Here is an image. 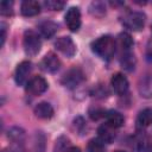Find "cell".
Masks as SVG:
<instances>
[{"label":"cell","instance_id":"obj_1","mask_svg":"<svg viewBox=\"0 0 152 152\" xmlns=\"http://www.w3.org/2000/svg\"><path fill=\"white\" fill-rule=\"evenodd\" d=\"M90 46H91L93 52L96 53L99 57H101L103 59H110L115 53L116 42L112 36L104 34V36L96 38L91 43Z\"/></svg>","mask_w":152,"mask_h":152},{"label":"cell","instance_id":"obj_2","mask_svg":"<svg viewBox=\"0 0 152 152\" xmlns=\"http://www.w3.org/2000/svg\"><path fill=\"white\" fill-rule=\"evenodd\" d=\"M23 46L26 55L36 56L42 49V40L39 34L33 30L25 31L23 37Z\"/></svg>","mask_w":152,"mask_h":152},{"label":"cell","instance_id":"obj_3","mask_svg":"<svg viewBox=\"0 0 152 152\" xmlns=\"http://www.w3.org/2000/svg\"><path fill=\"white\" fill-rule=\"evenodd\" d=\"M146 17L142 12H129L122 18V25L129 31H140L145 26Z\"/></svg>","mask_w":152,"mask_h":152},{"label":"cell","instance_id":"obj_4","mask_svg":"<svg viewBox=\"0 0 152 152\" xmlns=\"http://www.w3.org/2000/svg\"><path fill=\"white\" fill-rule=\"evenodd\" d=\"M83 81H84V74H83V71H82L80 68H76V66L69 69V70L63 75V77H62V80H61L62 84H63L64 87H66V88H70V89L76 88V87L80 86Z\"/></svg>","mask_w":152,"mask_h":152},{"label":"cell","instance_id":"obj_5","mask_svg":"<svg viewBox=\"0 0 152 152\" xmlns=\"http://www.w3.org/2000/svg\"><path fill=\"white\" fill-rule=\"evenodd\" d=\"M32 71V63L30 61H23L17 65L14 72V81L18 86H26L28 82V76Z\"/></svg>","mask_w":152,"mask_h":152},{"label":"cell","instance_id":"obj_6","mask_svg":"<svg viewBox=\"0 0 152 152\" xmlns=\"http://www.w3.org/2000/svg\"><path fill=\"white\" fill-rule=\"evenodd\" d=\"M49 84L48 81L42 76H33L28 80L26 84V91L31 95H40L46 91Z\"/></svg>","mask_w":152,"mask_h":152},{"label":"cell","instance_id":"obj_7","mask_svg":"<svg viewBox=\"0 0 152 152\" xmlns=\"http://www.w3.org/2000/svg\"><path fill=\"white\" fill-rule=\"evenodd\" d=\"M55 48L64 56L71 58L76 53V45L70 37H59L55 42Z\"/></svg>","mask_w":152,"mask_h":152},{"label":"cell","instance_id":"obj_8","mask_svg":"<svg viewBox=\"0 0 152 152\" xmlns=\"http://www.w3.org/2000/svg\"><path fill=\"white\" fill-rule=\"evenodd\" d=\"M65 24L71 32H77L81 27V12L78 7H70L65 14Z\"/></svg>","mask_w":152,"mask_h":152},{"label":"cell","instance_id":"obj_9","mask_svg":"<svg viewBox=\"0 0 152 152\" xmlns=\"http://www.w3.org/2000/svg\"><path fill=\"white\" fill-rule=\"evenodd\" d=\"M110 86L118 95H124L128 90V80L121 72H116L110 78Z\"/></svg>","mask_w":152,"mask_h":152},{"label":"cell","instance_id":"obj_10","mask_svg":"<svg viewBox=\"0 0 152 152\" xmlns=\"http://www.w3.org/2000/svg\"><path fill=\"white\" fill-rule=\"evenodd\" d=\"M40 66L46 72H56L61 68V61L53 52H49L43 57Z\"/></svg>","mask_w":152,"mask_h":152},{"label":"cell","instance_id":"obj_11","mask_svg":"<svg viewBox=\"0 0 152 152\" xmlns=\"http://www.w3.org/2000/svg\"><path fill=\"white\" fill-rule=\"evenodd\" d=\"M20 12L24 17H34L40 12V4L34 0H25L21 2Z\"/></svg>","mask_w":152,"mask_h":152},{"label":"cell","instance_id":"obj_12","mask_svg":"<svg viewBox=\"0 0 152 152\" xmlns=\"http://www.w3.org/2000/svg\"><path fill=\"white\" fill-rule=\"evenodd\" d=\"M38 30L43 38L50 39L51 37H53L56 34V32L58 30V25L52 20H44L38 25Z\"/></svg>","mask_w":152,"mask_h":152},{"label":"cell","instance_id":"obj_13","mask_svg":"<svg viewBox=\"0 0 152 152\" xmlns=\"http://www.w3.org/2000/svg\"><path fill=\"white\" fill-rule=\"evenodd\" d=\"M33 112H34V115L38 119H42V120H49L55 114V110H53L52 106L49 102H39L34 107Z\"/></svg>","mask_w":152,"mask_h":152},{"label":"cell","instance_id":"obj_14","mask_svg":"<svg viewBox=\"0 0 152 152\" xmlns=\"http://www.w3.org/2000/svg\"><path fill=\"white\" fill-rule=\"evenodd\" d=\"M97 134H99V139L104 144H112L115 140V137H116L115 128L110 127L107 124L101 125L97 128Z\"/></svg>","mask_w":152,"mask_h":152},{"label":"cell","instance_id":"obj_15","mask_svg":"<svg viewBox=\"0 0 152 152\" xmlns=\"http://www.w3.org/2000/svg\"><path fill=\"white\" fill-rule=\"evenodd\" d=\"M152 125V108H145L139 112L137 116V128L144 129Z\"/></svg>","mask_w":152,"mask_h":152},{"label":"cell","instance_id":"obj_16","mask_svg":"<svg viewBox=\"0 0 152 152\" xmlns=\"http://www.w3.org/2000/svg\"><path fill=\"white\" fill-rule=\"evenodd\" d=\"M104 118H106V124L109 125L113 128H120L125 122V119H124L122 114L119 113L118 110H108V112H106Z\"/></svg>","mask_w":152,"mask_h":152},{"label":"cell","instance_id":"obj_17","mask_svg":"<svg viewBox=\"0 0 152 152\" xmlns=\"http://www.w3.org/2000/svg\"><path fill=\"white\" fill-rule=\"evenodd\" d=\"M120 64L122 66L124 70L126 71H133L135 69V64H137V59L133 52L131 51H126L122 52L121 58H120Z\"/></svg>","mask_w":152,"mask_h":152},{"label":"cell","instance_id":"obj_18","mask_svg":"<svg viewBox=\"0 0 152 152\" xmlns=\"http://www.w3.org/2000/svg\"><path fill=\"white\" fill-rule=\"evenodd\" d=\"M116 44H118V46L122 50V52H126V51H131V48L133 46L134 42H133L132 37H131L128 33L124 32V33H120V34L118 36V42H116Z\"/></svg>","mask_w":152,"mask_h":152},{"label":"cell","instance_id":"obj_19","mask_svg":"<svg viewBox=\"0 0 152 152\" xmlns=\"http://www.w3.org/2000/svg\"><path fill=\"white\" fill-rule=\"evenodd\" d=\"M8 139L13 144H24L25 141V131L20 127H12L8 129Z\"/></svg>","mask_w":152,"mask_h":152},{"label":"cell","instance_id":"obj_20","mask_svg":"<svg viewBox=\"0 0 152 152\" xmlns=\"http://www.w3.org/2000/svg\"><path fill=\"white\" fill-rule=\"evenodd\" d=\"M45 151V137L42 132H37L33 140V152H44Z\"/></svg>","mask_w":152,"mask_h":152},{"label":"cell","instance_id":"obj_21","mask_svg":"<svg viewBox=\"0 0 152 152\" xmlns=\"http://www.w3.org/2000/svg\"><path fill=\"white\" fill-rule=\"evenodd\" d=\"M69 147H70V140H69L66 137L61 135V137L56 140L53 152H66Z\"/></svg>","mask_w":152,"mask_h":152},{"label":"cell","instance_id":"obj_22","mask_svg":"<svg viewBox=\"0 0 152 152\" xmlns=\"http://www.w3.org/2000/svg\"><path fill=\"white\" fill-rule=\"evenodd\" d=\"M87 152H104V145L100 139H90L87 145Z\"/></svg>","mask_w":152,"mask_h":152},{"label":"cell","instance_id":"obj_23","mask_svg":"<svg viewBox=\"0 0 152 152\" xmlns=\"http://www.w3.org/2000/svg\"><path fill=\"white\" fill-rule=\"evenodd\" d=\"M0 13L2 15H12L13 14V1L10 0H4L0 4Z\"/></svg>","mask_w":152,"mask_h":152},{"label":"cell","instance_id":"obj_24","mask_svg":"<svg viewBox=\"0 0 152 152\" xmlns=\"http://www.w3.org/2000/svg\"><path fill=\"white\" fill-rule=\"evenodd\" d=\"M44 5H45L49 10H52V11H61V10H63V7L65 6V2H64V1H59V0H49V1H45Z\"/></svg>","mask_w":152,"mask_h":152},{"label":"cell","instance_id":"obj_25","mask_svg":"<svg viewBox=\"0 0 152 152\" xmlns=\"http://www.w3.org/2000/svg\"><path fill=\"white\" fill-rule=\"evenodd\" d=\"M104 115H106V112L102 110L101 108H90V109H89V116H90L93 120H97L99 118L104 116Z\"/></svg>","mask_w":152,"mask_h":152},{"label":"cell","instance_id":"obj_26","mask_svg":"<svg viewBox=\"0 0 152 152\" xmlns=\"http://www.w3.org/2000/svg\"><path fill=\"white\" fill-rule=\"evenodd\" d=\"M2 152H25L24 150V144H13L6 148L2 150Z\"/></svg>","mask_w":152,"mask_h":152},{"label":"cell","instance_id":"obj_27","mask_svg":"<svg viewBox=\"0 0 152 152\" xmlns=\"http://www.w3.org/2000/svg\"><path fill=\"white\" fill-rule=\"evenodd\" d=\"M6 39V26L5 24H1V46H4Z\"/></svg>","mask_w":152,"mask_h":152},{"label":"cell","instance_id":"obj_28","mask_svg":"<svg viewBox=\"0 0 152 152\" xmlns=\"http://www.w3.org/2000/svg\"><path fill=\"white\" fill-rule=\"evenodd\" d=\"M147 58L152 62V39L150 40L148 46H147Z\"/></svg>","mask_w":152,"mask_h":152},{"label":"cell","instance_id":"obj_29","mask_svg":"<svg viewBox=\"0 0 152 152\" xmlns=\"http://www.w3.org/2000/svg\"><path fill=\"white\" fill-rule=\"evenodd\" d=\"M66 152H81V150H80V147H77V146H70Z\"/></svg>","mask_w":152,"mask_h":152},{"label":"cell","instance_id":"obj_30","mask_svg":"<svg viewBox=\"0 0 152 152\" xmlns=\"http://www.w3.org/2000/svg\"><path fill=\"white\" fill-rule=\"evenodd\" d=\"M114 152H126V151H121V150H118V151H114Z\"/></svg>","mask_w":152,"mask_h":152},{"label":"cell","instance_id":"obj_31","mask_svg":"<svg viewBox=\"0 0 152 152\" xmlns=\"http://www.w3.org/2000/svg\"><path fill=\"white\" fill-rule=\"evenodd\" d=\"M151 30H152V25H151Z\"/></svg>","mask_w":152,"mask_h":152}]
</instances>
